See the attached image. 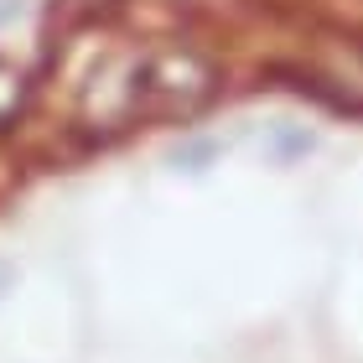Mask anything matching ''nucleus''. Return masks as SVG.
<instances>
[{"label":"nucleus","mask_w":363,"mask_h":363,"mask_svg":"<svg viewBox=\"0 0 363 363\" xmlns=\"http://www.w3.org/2000/svg\"><path fill=\"white\" fill-rule=\"evenodd\" d=\"M218 99V62L197 47H151L125 78V114L140 120H192Z\"/></svg>","instance_id":"nucleus-1"},{"label":"nucleus","mask_w":363,"mask_h":363,"mask_svg":"<svg viewBox=\"0 0 363 363\" xmlns=\"http://www.w3.org/2000/svg\"><path fill=\"white\" fill-rule=\"evenodd\" d=\"M26 99H31L26 73L16 68L11 57H0V135H11V130H16V120L26 114Z\"/></svg>","instance_id":"nucleus-2"},{"label":"nucleus","mask_w":363,"mask_h":363,"mask_svg":"<svg viewBox=\"0 0 363 363\" xmlns=\"http://www.w3.org/2000/svg\"><path fill=\"white\" fill-rule=\"evenodd\" d=\"M0 291H6V265H0Z\"/></svg>","instance_id":"nucleus-3"}]
</instances>
